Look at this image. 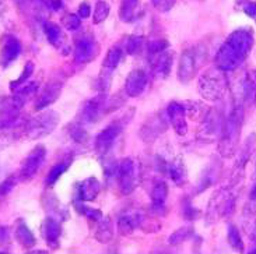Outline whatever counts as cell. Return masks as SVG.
Wrapping results in <instances>:
<instances>
[{
	"instance_id": "bcb514c9",
	"label": "cell",
	"mask_w": 256,
	"mask_h": 254,
	"mask_svg": "<svg viewBox=\"0 0 256 254\" xmlns=\"http://www.w3.org/2000/svg\"><path fill=\"white\" fill-rule=\"evenodd\" d=\"M78 15H80V18H88L91 14V7L88 3H82L80 7H78Z\"/></svg>"
},
{
	"instance_id": "681fc988",
	"label": "cell",
	"mask_w": 256,
	"mask_h": 254,
	"mask_svg": "<svg viewBox=\"0 0 256 254\" xmlns=\"http://www.w3.org/2000/svg\"><path fill=\"white\" fill-rule=\"evenodd\" d=\"M250 201H252V203H256V183L252 186V189H250Z\"/></svg>"
},
{
	"instance_id": "9c48e42d",
	"label": "cell",
	"mask_w": 256,
	"mask_h": 254,
	"mask_svg": "<svg viewBox=\"0 0 256 254\" xmlns=\"http://www.w3.org/2000/svg\"><path fill=\"white\" fill-rule=\"evenodd\" d=\"M116 179L119 189L124 194H130L136 189V168L132 158H124L118 162Z\"/></svg>"
},
{
	"instance_id": "52a82bcc",
	"label": "cell",
	"mask_w": 256,
	"mask_h": 254,
	"mask_svg": "<svg viewBox=\"0 0 256 254\" xmlns=\"http://www.w3.org/2000/svg\"><path fill=\"white\" fill-rule=\"evenodd\" d=\"M124 126L122 120H118L115 123H111L110 126H106L104 130L101 131L96 138V143H94V148L100 155H106L108 152L111 151V148L115 145L116 140L120 136V133L124 130Z\"/></svg>"
},
{
	"instance_id": "d4e9b609",
	"label": "cell",
	"mask_w": 256,
	"mask_h": 254,
	"mask_svg": "<svg viewBox=\"0 0 256 254\" xmlns=\"http://www.w3.org/2000/svg\"><path fill=\"white\" fill-rule=\"evenodd\" d=\"M168 197V186L164 180H158L152 190V204L154 211H161L166 207Z\"/></svg>"
},
{
	"instance_id": "f907efd6",
	"label": "cell",
	"mask_w": 256,
	"mask_h": 254,
	"mask_svg": "<svg viewBox=\"0 0 256 254\" xmlns=\"http://www.w3.org/2000/svg\"><path fill=\"white\" fill-rule=\"evenodd\" d=\"M250 0H236V4H246V3H250Z\"/></svg>"
},
{
	"instance_id": "e575fe53",
	"label": "cell",
	"mask_w": 256,
	"mask_h": 254,
	"mask_svg": "<svg viewBox=\"0 0 256 254\" xmlns=\"http://www.w3.org/2000/svg\"><path fill=\"white\" fill-rule=\"evenodd\" d=\"M110 11H111V7L110 4L104 1V0H98L96 3V10H94V24H101L102 21L106 20V17L110 15Z\"/></svg>"
},
{
	"instance_id": "d590c367",
	"label": "cell",
	"mask_w": 256,
	"mask_h": 254,
	"mask_svg": "<svg viewBox=\"0 0 256 254\" xmlns=\"http://www.w3.org/2000/svg\"><path fill=\"white\" fill-rule=\"evenodd\" d=\"M32 71H34V63L32 62H28L26 66H24V69H22V73H21V76L18 77V80H16V81H12L10 83V88L12 91H17V89L22 87V85H26L28 83V78L31 77L32 74Z\"/></svg>"
},
{
	"instance_id": "484cf974",
	"label": "cell",
	"mask_w": 256,
	"mask_h": 254,
	"mask_svg": "<svg viewBox=\"0 0 256 254\" xmlns=\"http://www.w3.org/2000/svg\"><path fill=\"white\" fill-rule=\"evenodd\" d=\"M114 222L111 221L110 217L106 218H101L98 221L97 231H96V239L100 243H108L112 241L114 238Z\"/></svg>"
},
{
	"instance_id": "ffe728a7",
	"label": "cell",
	"mask_w": 256,
	"mask_h": 254,
	"mask_svg": "<svg viewBox=\"0 0 256 254\" xmlns=\"http://www.w3.org/2000/svg\"><path fill=\"white\" fill-rule=\"evenodd\" d=\"M42 236L50 248L59 246V239L62 235V227L55 218H46L42 224Z\"/></svg>"
},
{
	"instance_id": "db71d44e",
	"label": "cell",
	"mask_w": 256,
	"mask_h": 254,
	"mask_svg": "<svg viewBox=\"0 0 256 254\" xmlns=\"http://www.w3.org/2000/svg\"><path fill=\"white\" fill-rule=\"evenodd\" d=\"M0 3H2V0H0Z\"/></svg>"
},
{
	"instance_id": "ee69618b",
	"label": "cell",
	"mask_w": 256,
	"mask_h": 254,
	"mask_svg": "<svg viewBox=\"0 0 256 254\" xmlns=\"http://www.w3.org/2000/svg\"><path fill=\"white\" fill-rule=\"evenodd\" d=\"M10 242V231L8 227H0V246L4 248Z\"/></svg>"
},
{
	"instance_id": "ab89813d",
	"label": "cell",
	"mask_w": 256,
	"mask_h": 254,
	"mask_svg": "<svg viewBox=\"0 0 256 254\" xmlns=\"http://www.w3.org/2000/svg\"><path fill=\"white\" fill-rule=\"evenodd\" d=\"M168 46H170V43H168V41H166V39H154V41L148 42L147 49H148V53L152 56H154L166 52V49H168Z\"/></svg>"
},
{
	"instance_id": "5b68a950",
	"label": "cell",
	"mask_w": 256,
	"mask_h": 254,
	"mask_svg": "<svg viewBox=\"0 0 256 254\" xmlns=\"http://www.w3.org/2000/svg\"><path fill=\"white\" fill-rule=\"evenodd\" d=\"M206 59V49L198 45L184 50L178 64V78L180 83L186 84L192 81Z\"/></svg>"
},
{
	"instance_id": "4fadbf2b",
	"label": "cell",
	"mask_w": 256,
	"mask_h": 254,
	"mask_svg": "<svg viewBox=\"0 0 256 254\" xmlns=\"http://www.w3.org/2000/svg\"><path fill=\"white\" fill-rule=\"evenodd\" d=\"M148 83V76L144 70L136 69L130 71V74L128 76L125 83V92L126 95L130 98H138L144 92L146 87Z\"/></svg>"
},
{
	"instance_id": "b9f144b4",
	"label": "cell",
	"mask_w": 256,
	"mask_h": 254,
	"mask_svg": "<svg viewBox=\"0 0 256 254\" xmlns=\"http://www.w3.org/2000/svg\"><path fill=\"white\" fill-rule=\"evenodd\" d=\"M16 182H17L16 176H10V178H7L4 182H2V183H0V197H6V196H8L10 192L16 187Z\"/></svg>"
},
{
	"instance_id": "e0dca14e",
	"label": "cell",
	"mask_w": 256,
	"mask_h": 254,
	"mask_svg": "<svg viewBox=\"0 0 256 254\" xmlns=\"http://www.w3.org/2000/svg\"><path fill=\"white\" fill-rule=\"evenodd\" d=\"M100 190H101V185H100L98 179H96L94 176L86 179L84 182L78 183L76 187L77 203L94 201L100 194Z\"/></svg>"
},
{
	"instance_id": "d6a6232c",
	"label": "cell",
	"mask_w": 256,
	"mask_h": 254,
	"mask_svg": "<svg viewBox=\"0 0 256 254\" xmlns=\"http://www.w3.org/2000/svg\"><path fill=\"white\" fill-rule=\"evenodd\" d=\"M69 134L73 141H76L78 144H84L88 141V133L83 127V124L72 123L69 126Z\"/></svg>"
},
{
	"instance_id": "7bdbcfd3",
	"label": "cell",
	"mask_w": 256,
	"mask_h": 254,
	"mask_svg": "<svg viewBox=\"0 0 256 254\" xmlns=\"http://www.w3.org/2000/svg\"><path fill=\"white\" fill-rule=\"evenodd\" d=\"M182 213H184V217H185L188 221L196 220V218H198V215H199L198 210L190 204V201H186V203H185V206H184V208H182Z\"/></svg>"
},
{
	"instance_id": "30bf717a",
	"label": "cell",
	"mask_w": 256,
	"mask_h": 254,
	"mask_svg": "<svg viewBox=\"0 0 256 254\" xmlns=\"http://www.w3.org/2000/svg\"><path fill=\"white\" fill-rule=\"evenodd\" d=\"M100 53V45L97 41L91 36H84L82 39H78L74 45L73 50V57L74 62L78 64H87L92 62Z\"/></svg>"
},
{
	"instance_id": "8fae6325",
	"label": "cell",
	"mask_w": 256,
	"mask_h": 254,
	"mask_svg": "<svg viewBox=\"0 0 256 254\" xmlns=\"http://www.w3.org/2000/svg\"><path fill=\"white\" fill-rule=\"evenodd\" d=\"M166 117L178 136H185L188 131L186 108L184 103L171 102L166 108Z\"/></svg>"
},
{
	"instance_id": "3957f363",
	"label": "cell",
	"mask_w": 256,
	"mask_h": 254,
	"mask_svg": "<svg viewBox=\"0 0 256 254\" xmlns=\"http://www.w3.org/2000/svg\"><path fill=\"white\" fill-rule=\"evenodd\" d=\"M241 173H236L232 178L230 185H226L222 187L218 192L213 196L210 201V215L214 218H227L231 217L234 210H236V196L240 190V183H241Z\"/></svg>"
},
{
	"instance_id": "7c38bea8",
	"label": "cell",
	"mask_w": 256,
	"mask_h": 254,
	"mask_svg": "<svg viewBox=\"0 0 256 254\" xmlns=\"http://www.w3.org/2000/svg\"><path fill=\"white\" fill-rule=\"evenodd\" d=\"M166 119L161 113H157L152 116L142 127L140 130V137L144 140L146 143H152L160 134H162L166 130Z\"/></svg>"
},
{
	"instance_id": "83f0119b",
	"label": "cell",
	"mask_w": 256,
	"mask_h": 254,
	"mask_svg": "<svg viewBox=\"0 0 256 254\" xmlns=\"http://www.w3.org/2000/svg\"><path fill=\"white\" fill-rule=\"evenodd\" d=\"M16 238H17V241H18L21 246H24V248L27 249L32 248L36 243L35 236L32 235L31 229L27 227V224L24 221H20L17 228H16Z\"/></svg>"
},
{
	"instance_id": "277c9868",
	"label": "cell",
	"mask_w": 256,
	"mask_h": 254,
	"mask_svg": "<svg viewBox=\"0 0 256 254\" xmlns=\"http://www.w3.org/2000/svg\"><path fill=\"white\" fill-rule=\"evenodd\" d=\"M199 91L208 101L222 99L227 91V78L220 69H210L199 78Z\"/></svg>"
},
{
	"instance_id": "74e56055",
	"label": "cell",
	"mask_w": 256,
	"mask_h": 254,
	"mask_svg": "<svg viewBox=\"0 0 256 254\" xmlns=\"http://www.w3.org/2000/svg\"><path fill=\"white\" fill-rule=\"evenodd\" d=\"M192 234H194V228L192 227L180 228V229L175 231V232L170 236L168 243H170V245H180L182 242L188 241V239L192 236Z\"/></svg>"
},
{
	"instance_id": "1f68e13d",
	"label": "cell",
	"mask_w": 256,
	"mask_h": 254,
	"mask_svg": "<svg viewBox=\"0 0 256 254\" xmlns=\"http://www.w3.org/2000/svg\"><path fill=\"white\" fill-rule=\"evenodd\" d=\"M227 239L228 245L236 252H244V242L240 234V229L236 225H228V232H227Z\"/></svg>"
},
{
	"instance_id": "44dd1931",
	"label": "cell",
	"mask_w": 256,
	"mask_h": 254,
	"mask_svg": "<svg viewBox=\"0 0 256 254\" xmlns=\"http://www.w3.org/2000/svg\"><path fill=\"white\" fill-rule=\"evenodd\" d=\"M122 55H124V50H122V48L118 46V45L112 46V48L108 50V53H106V56H105L104 59V64H102V70L106 71V73H102L101 78H105V81H106V77L111 76L112 71L119 66V63L122 60Z\"/></svg>"
},
{
	"instance_id": "f546056e",
	"label": "cell",
	"mask_w": 256,
	"mask_h": 254,
	"mask_svg": "<svg viewBox=\"0 0 256 254\" xmlns=\"http://www.w3.org/2000/svg\"><path fill=\"white\" fill-rule=\"evenodd\" d=\"M70 162H72V159H66V161H62V162H58L50 171H49L48 176L45 179V185L46 186H54L59 180V179L62 178L63 175H64V172L68 171V168L70 166Z\"/></svg>"
},
{
	"instance_id": "f6af8a7d",
	"label": "cell",
	"mask_w": 256,
	"mask_h": 254,
	"mask_svg": "<svg viewBox=\"0 0 256 254\" xmlns=\"http://www.w3.org/2000/svg\"><path fill=\"white\" fill-rule=\"evenodd\" d=\"M42 1H44V4L48 7L49 10H52V11H59L63 6L62 0H42Z\"/></svg>"
},
{
	"instance_id": "4dcf8cb0",
	"label": "cell",
	"mask_w": 256,
	"mask_h": 254,
	"mask_svg": "<svg viewBox=\"0 0 256 254\" xmlns=\"http://www.w3.org/2000/svg\"><path fill=\"white\" fill-rule=\"evenodd\" d=\"M256 143V136L255 134H250V138L245 141V144L242 145V148H241V158L236 161V169H240V168H242L245 166V164L250 161V152L254 150V147H255Z\"/></svg>"
},
{
	"instance_id": "8d00e7d4",
	"label": "cell",
	"mask_w": 256,
	"mask_h": 254,
	"mask_svg": "<svg viewBox=\"0 0 256 254\" xmlns=\"http://www.w3.org/2000/svg\"><path fill=\"white\" fill-rule=\"evenodd\" d=\"M143 46H144V38L143 36L132 35L126 41V52L132 56L140 53V50L143 49Z\"/></svg>"
},
{
	"instance_id": "c3c4849f",
	"label": "cell",
	"mask_w": 256,
	"mask_h": 254,
	"mask_svg": "<svg viewBox=\"0 0 256 254\" xmlns=\"http://www.w3.org/2000/svg\"><path fill=\"white\" fill-rule=\"evenodd\" d=\"M250 241L255 242L256 243V220L252 222V227H250Z\"/></svg>"
},
{
	"instance_id": "6da1fadb",
	"label": "cell",
	"mask_w": 256,
	"mask_h": 254,
	"mask_svg": "<svg viewBox=\"0 0 256 254\" xmlns=\"http://www.w3.org/2000/svg\"><path fill=\"white\" fill-rule=\"evenodd\" d=\"M255 36L250 28H238L227 36L216 55V66L222 71H232L250 56Z\"/></svg>"
},
{
	"instance_id": "ac0fdd59",
	"label": "cell",
	"mask_w": 256,
	"mask_h": 254,
	"mask_svg": "<svg viewBox=\"0 0 256 254\" xmlns=\"http://www.w3.org/2000/svg\"><path fill=\"white\" fill-rule=\"evenodd\" d=\"M21 53V42L18 38H16L13 35H7L3 42V48L0 53V63L2 66H10L12 63L20 56Z\"/></svg>"
},
{
	"instance_id": "f1b7e54d",
	"label": "cell",
	"mask_w": 256,
	"mask_h": 254,
	"mask_svg": "<svg viewBox=\"0 0 256 254\" xmlns=\"http://www.w3.org/2000/svg\"><path fill=\"white\" fill-rule=\"evenodd\" d=\"M216 164H217V162H212V164L208 166V169L203 172L200 183H199V189H198V192L199 193L203 192V190H206L208 186H212L216 182V178H217V175H218V172H220V166H217Z\"/></svg>"
},
{
	"instance_id": "9a60e30c",
	"label": "cell",
	"mask_w": 256,
	"mask_h": 254,
	"mask_svg": "<svg viewBox=\"0 0 256 254\" xmlns=\"http://www.w3.org/2000/svg\"><path fill=\"white\" fill-rule=\"evenodd\" d=\"M105 110H106V108H105V96H94L92 99L84 103L83 109H82V119L86 123H96V122L100 120V117L104 115Z\"/></svg>"
},
{
	"instance_id": "7402d4cb",
	"label": "cell",
	"mask_w": 256,
	"mask_h": 254,
	"mask_svg": "<svg viewBox=\"0 0 256 254\" xmlns=\"http://www.w3.org/2000/svg\"><path fill=\"white\" fill-rule=\"evenodd\" d=\"M168 175L170 178L172 179V182L176 186H182L186 183L188 180V172H186V166H185V162L182 157H176L174 159L172 162L168 165Z\"/></svg>"
},
{
	"instance_id": "8992f818",
	"label": "cell",
	"mask_w": 256,
	"mask_h": 254,
	"mask_svg": "<svg viewBox=\"0 0 256 254\" xmlns=\"http://www.w3.org/2000/svg\"><path fill=\"white\" fill-rule=\"evenodd\" d=\"M58 123H59V115L55 110H46L36 116L27 119L24 123V129L28 138L38 140L50 134L56 129Z\"/></svg>"
},
{
	"instance_id": "f5cc1de1",
	"label": "cell",
	"mask_w": 256,
	"mask_h": 254,
	"mask_svg": "<svg viewBox=\"0 0 256 254\" xmlns=\"http://www.w3.org/2000/svg\"><path fill=\"white\" fill-rule=\"evenodd\" d=\"M255 168H256V161H255Z\"/></svg>"
},
{
	"instance_id": "836d02e7",
	"label": "cell",
	"mask_w": 256,
	"mask_h": 254,
	"mask_svg": "<svg viewBox=\"0 0 256 254\" xmlns=\"http://www.w3.org/2000/svg\"><path fill=\"white\" fill-rule=\"evenodd\" d=\"M136 6H138V0H122V4H120V18L125 22L134 20Z\"/></svg>"
},
{
	"instance_id": "f35d334b",
	"label": "cell",
	"mask_w": 256,
	"mask_h": 254,
	"mask_svg": "<svg viewBox=\"0 0 256 254\" xmlns=\"http://www.w3.org/2000/svg\"><path fill=\"white\" fill-rule=\"evenodd\" d=\"M62 22L64 29H68V31H77L78 28L82 27V18H80L78 14H66L63 17Z\"/></svg>"
},
{
	"instance_id": "cb8c5ba5",
	"label": "cell",
	"mask_w": 256,
	"mask_h": 254,
	"mask_svg": "<svg viewBox=\"0 0 256 254\" xmlns=\"http://www.w3.org/2000/svg\"><path fill=\"white\" fill-rule=\"evenodd\" d=\"M44 32L46 35V39L50 45H54L55 48L62 49L64 45V35H63L62 28L59 27L55 22L45 21L44 22Z\"/></svg>"
},
{
	"instance_id": "603a6c76",
	"label": "cell",
	"mask_w": 256,
	"mask_h": 254,
	"mask_svg": "<svg viewBox=\"0 0 256 254\" xmlns=\"http://www.w3.org/2000/svg\"><path fill=\"white\" fill-rule=\"evenodd\" d=\"M242 101L246 105L256 102V70H250L244 76Z\"/></svg>"
},
{
	"instance_id": "7a4b0ae2",
	"label": "cell",
	"mask_w": 256,
	"mask_h": 254,
	"mask_svg": "<svg viewBox=\"0 0 256 254\" xmlns=\"http://www.w3.org/2000/svg\"><path fill=\"white\" fill-rule=\"evenodd\" d=\"M244 122V106L236 105L228 116L224 119L222 127V137L218 141V154L222 158H230L236 152L240 145L241 129Z\"/></svg>"
},
{
	"instance_id": "5bb4252c",
	"label": "cell",
	"mask_w": 256,
	"mask_h": 254,
	"mask_svg": "<svg viewBox=\"0 0 256 254\" xmlns=\"http://www.w3.org/2000/svg\"><path fill=\"white\" fill-rule=\"evenodd\" d=\"M62 81H59V80H52V81H49V83L44 87L40 96H38V99H36V102H35V109L42 110L45 109V108H48V106H50V105L59 98L60 92H62Z\"/></svg>"
},
{
	"instance_id": "d6986e66",
	"label": "cell",
	"mask_w": 256,
	"mask_h": 254,
	"mask_svg": "<svg viewBox=\"0 0 256 254\" xmlns=\"http://www.w3.org/2000/svg\"><path fill=\"white\" fill-rule=\"evenodd\" d=\"M143 214L138 211H129V213L122 214L118 220V229L122 235H129L134 232L138 228H140L144 222Z\"/></svg>"
},
{
	"instance_id": "2e32d148",
	"label": "cell",
	"mask_w": 256,
	"mask_h": 254,
	"mask_svg": "<svg viewBox=\"0 0 256 254\" xmlns=\"http://www.w3.org/2000/svg\"><path fill=\"white\" fill-rule=\"evenodd\" d=\"M222 113L216 109L208 110L204 117V122L202 124L200 137H203L204 140H213L222 133Z\"/></svg>"
},
{
	"instance_id": "816d5d0a",
	"label": "cell",
	"mask_w": 256,
	"mask_h": 254,
	"mask_svg": "<svg viewBox=\"0 0 256 254\" xmlns=\"http://www.w3.org/2000/svg\"><path fill=\"white\" fill-rule=\"evenodd\" d=\"M250 253H256V249H252V250H250Z\"/></svg>"
},
{
	"instance_id": "7dc6e473",
	"label": "cell",
	"mask_w": 256,
	"mask_h": 254,
	"mask_svg": "<svg viewBox=\"0 0 256 254\" xmlns=\"http://www.w3.org/2000/svg\"><path fill=\"white\" fill-rule=\"evenodd\" d=\"M244 11L256 21V3H250H250H246L245 7H244Z\"/></svg>"
},
{
	"instance_id": "ba28073f",
	"label": "cell",
	"mask_w": 256,
	"mask_h": 254,
	"mask_svg": "<svg viewBox=\"0 0 256 254\" xmlns=\"http://www.w3.org/2000/svg\"><path fill=\"white\" fill-rule=\"evenodd\" d=\"M46 158V150L44 145H36L32 151L30 152L27 155V158L22 161V165H21L20 173H18V178L21 180H30L36 175V172L41 169V166L44 165Z\"/></svg>"
},
{
	"instance_id": "4316f807",
	"label": "cell",
	"mask_w": 256,
	"mask_h": 254,
	"mask_svg": "<svg viewBox=\"0 0 256 254\" xmlns=\"http://www.w3.org/2000/svg\"><path fill=\"white\" fill-rule=\"evenodd\" d=\"M171 63H172V56L168 52H162L158 55H154L152 60V69L161 77H166L171 71Z\"/></svg>"
},
{
	"instance_id": "60d3db41",
	"label": "cell",
	"mask_w": 256,
	"mask_h": 254,
	"mask_svg": "<svg viewBox=\"0 0 256 254\" xmlns=\"http://www.w3.org/2000/svg\"><path fill=\"white\" fill-rule=\"evenodd\" d=\"M77 210L91 221H97L98 222V221L102 218V213H101L100 210L90 208V207H86L84 206V203H77Z\"/></svg>"
}]
</instances>
